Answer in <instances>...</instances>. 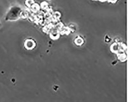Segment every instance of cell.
Masks as SVG:
<instances>
[{
    "mask_svg": "<svg viewBox=\"0 0 128 102\" xmlns=\"http://www.w3.org/2000/svg\"><path fill=\"white\" fill-rule=\"evenodd\" d=\"M25 46L28 50H31L35 47V42L32 40H27L25 43Z\"/></svg>",
    "mask_w": 128,
    "mask_h": 102,
    "instance_id": "obj_2",
    "label": "cell"
},
{
    "mask_svg": "<svg viewBox=\"0 0 128 102\" xmlns=\"http://www.w3.org/2000/svg\"><path fill=\"white\" fill-rule=\"evenodd\" d=\"M22 12V8L18 6H14L10 8L6 15V20L8 21H16L20 18Z\"/></svg>",
    "mask_w": 128,
    "mask_h": 102,
    "instance_id": "obj_1",
    "label": "cell"
}]
</instances>
